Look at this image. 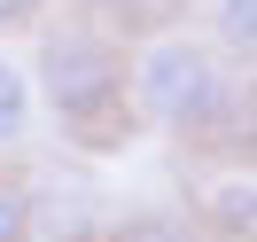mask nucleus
Instances as JSON below:
<instances>
[{"label":"nucleus","instance_id":"1","mask_svg":"<svg viewBox=\"0 0 257 242\" xmlns=\"http://www.w3.org/2000/svg\"><path fill=\"white\" fill-rule=\"evenodd\" d=\"M32 86L39 102L55 110V125L86 133L94 148H109V125L133 110V55L109 24H47L39 32V55H32Z\"/></svg>","mask_w":257,"mask_h":242},{"label":"nucleus","instance_id":"2","mask_svg":"<svg viewBox=\"0 0 257 242\" xmlns=\"http://www.w3.org/2000/svg\"><path fill=\"white\" fill-rule=\"evenodd\" d=\"M234 110V78H226V55L210 39H195L187 24L179 32H156L133 47V117H148L156 133H210Z\"/></svg>","mask_w":257,"mask_h":242},{"label":"nucleus","instance_id":"3","mask_svg":"<svg viewBox=\"0 0 257 242\" xmlns=\"http://www.w3.org/2000/svg\"><path fill=\"white\" fill-rule=\"evenodd\" d=\"M195 219L218 242H257V172H218L195 203Z\"/></svg>","mask_w":257,"mask_h":242},{"label":"nucleus","instance_id":"4","mask_svg":"<svg viewBox=\"0 0 257 242\" xmlns=\"http://www.w3.org/2000/svg\"><path fill=\"white\" fill-rule=\"evenodd\" d=\"M86 8H94V24H109L117 39H133V47L187 24V0H86Z\"/></svg>","mask_w":257,"mask_h":242},{"label":"nucleus","instance_id":"5","mask_svg":"<svg viewBox=\"0 0 257 242\" xmlns=\"http://www.w3.org/2000/svg\"><path fill=\"white\" fill-rule=\"evenodd\" d=\"M32 110H39V86H32V63L0 55V148L32 133Z\"/></svg>","mask_w":257,"mask_h":242},{"label":"nucleus","instance_id":"6","mask_svg":"<svg viewBox=\"0 0 257 242\" xmlns=\"http://www.w3.org/2000/svg\"><path fill=\"white\" fill-rule=\"evenodd\" d=\"M210 47L218 55H257V0H210Z\"/></svg>","mask_w":257,"mask_h":242},{"label":"nucleus","instance_id":"7","mask_svg":"<svg viewBox=\"0 0 257 242\" xmlns=\"http://www.w3.org/2000/svg\"><path fill=\"white\" fill-rule=\"evenodd\" d=\"M39 234V203L24 180H0V242H32Z\"/></svg>","mask_w":257,"mask_h":242},{"label":"nucleus","instance_id":"8","mask_svg":"<svg viewBox=\"0 0 257 242\" xmlns=\"http://www.w3.org/2000/svg\"><path fill=\"white\" fill-rule=\"evenodd\" d=\"M117 242H187V219L179 211H133L117 226Z\"/></svg>","mask_w":257,"mask_h":242},{"label":"nucleus","instance_id":"9","mask_svg":"<svg viewBox=\"0 0 257 242\" xmlns=\"http://www.w3.org/2000/svg\"><path fill=\"white\" fill-rule=\"evenodd\" d=\"M32 8H39V0H0V32H8V24H24Z\"/></svg>","mask_w":257,"mask_h":242}]
</instances>
